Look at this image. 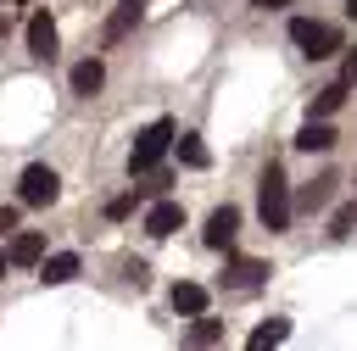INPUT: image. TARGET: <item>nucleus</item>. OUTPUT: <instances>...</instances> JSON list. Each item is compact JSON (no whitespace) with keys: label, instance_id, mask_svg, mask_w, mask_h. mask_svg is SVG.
<instances>
[{"label":"nucleus","instance_id":"9","mask_svg":"<svg viewBox=\"0 0 357 351\" xmlns=\"http://www.w3.org/2000/svg\"><path fill=\"white\" fill-rule=\"evenodd\" d=\"M139 17H145V0H123L112 17H106V45H117V39H128L134 28H139Z\"/></svg>","mask_w":357,"mask_h":351},{"label":"nucleus","instance_id":"19","mask_svg":"<svg viewBox=\"0 0 357 351\" xmlns=\"http://www.w3.org/2000/svg\"><path fill=\"white\" fill-rule=\"evenodd\" d=\"M173 145H178V162H184V167H206V162H212L206 145H201V134H178Z\"/></svg>","mask_w":357,"mask_h":351},{"label":"nucleus","instance_id":"11","mask_svg":"<svg viewBox=\"0 0 357 351\" xmlns=\"http://www.w3.org/2000/svg\"><path fill=\"white\" fill-rule=\"evenodd\" d=\"M284 340H290V318H268V323H257V329H251L245 351H279Z\"/></svg>","mask_w":357,"mask_h":351},{"label":"nucleus","instance_id":"12","mask_svg":"<svg viewBox=\"0 0 357 351\" xmlns=\"http://www.w3.org/2000/svg\"><path fill=\"white\" fill-rule=\"evenodd\" d=\"M329 145H335V128L324 117H307L301 134H296V150H329Z\"/></svg>","mask_w":357,"mask_h":351},{"label":"nucleus","instance_id":"6","mask_svg":"<svg viewBox=\"0 0 357 351\" xmlns=\"http://www.w3.org/2000/svg\"><path fill=\"white\" fill-rule=\"evenodd\" d=\"M173 228H184V206H178V201H156V206L145 212V234H151V240H167Z\"/></svg>","mask_w":357,"mask_h":351},{"label":"nucleus","instance_id":"27","mask_svg":"<svg viewBox=\"0 0 357 351\" xmlns=\"http://www.w3.org/2000/svg\"><path fill=\"white\" fill-rule=\"evenodd\" d=\"M346 17H357V0H346Z\"/></svg>","mask_w":357,"mask_h":351},{"label":"nucleus","instance_id":"20","mask_svg":"<svg viewBox=\"0 0 357 351\" xmlns=\"http://www.w3.org/2000/svg\"><path fill=\"white\" fill-rule=\"evenodd\" d=\"M351 228H357V201H346V206L335 212V223H329V234H335V240H346Z\"/></svg>","mask_w":357,"mask_h":351},{"label":"nucleus","instance_id":"26","mask_svg":"<svg viewBox=\"0 0 357 351\" xmlns=\"http://www.w3.org/2000/svg\"><path fill=\"white\" fill-rule=\"evenodd\" d=\"M6 28H11V17H6V11H0V33H6Z\"/></svg>","mask_w":357,"mask_h":351},{"label":"nucleus","instance_id":"25","mask_svg":"<svg viewBox=\"0 0 357 351\" xmlns=\"http://www.w3.org/2000/svg\"><path fill=\"white\" fill-rule=\"evenodd\" d=\"M6 267H11V256H6V251H0V279H6Z\"/></svg>","mask_w":357,"mask_h":351},{"label":"nucleus","instance_id":"21","mask_svg":"<svg viewBox=\"0 0 357 351\" xmlns=\"http://www.w3.org/2000/svg\"><path fill=\"white\" fill-rule=\"evenodd\" d=\"M128 212H134V195H112L106 201V217H128Z\"/></svg>","mask_w":357,"mask_h":351},{"label":"nucleus","instance_id":"4","mask_svg":"<svg viewBox=\"0 0 357 351\" xmlns=\"http://www.w3.org/2000/svg\"><path fill=\"white\" fill-rule=\"evenodd\" d=\"M17 195H22L28 206H56V195H61V178H56V167H45V162L22 167V178H17Z\"/></svg>","mask_w":357,"mask_h":351},{"label":"nucleus","instance_id":"28","mask_svg":"<svg viewBox=\"0 0 357 351\" xmlns=\"http://www.w3.org/2000/svg\"><path fill=\"white\" fill-rule=\"evenodd\" d=\"M0 6H11V0H0ZM17 6H22V0H17Z\"/></svg>","mask_w":357,"mask_h":351},{"label":"nucleus","instance_id":"17","mask_svg":"<svg viewBox=\"0 0 357 351\" xmlns=\"http://www.w3.org/2000/svg\"><path fill=\"white\" fill-rule=\"evenodd\" d=\"M100 84H106V67H100V61H95V56H89V61H78V67H73V95H95V89H100Z\"/></svg>","mask_w":357,"mask_h":351},{"label":"nucleus","instance_id":"22","mask_svg":"<svg viewBox=\"0 0 357 351\" xmlns=\"http://www.w3.org/2000/svg\"><path fill=\"white\" fill-rule=\"evenodd\" d=\"M340 78H346V84H357V50H346V61H340Z\"/></svg>","mask_w":357,"mask_h":351},{"label":"nucleus","instance_id":"18","mask_svg":"<svg viewBox=\"0 0 357 351\" xmlns=\"http://www.w3.org/2000/svg\"><path fill=\"white\" fill-rule=\"evenodd\" d=\"M218 340H223V318H206V312H201V318L190 323V345L201 351V345H218Z\"/></svg>","mask_w":357,"mask_h":351},{"label":"nucleus","instance_id":"8","mask_svg":"<svg viewBox=\"0 0 357 351\" xmlns=\"http://www.w3.org/2000/svg\"><path fill=\"white\" fill-rule=\"evenodd\" d=\"M268 279V262H257V256H234L229 262V273H223V284L229 290H257Z\"/></svg>","mask_w":357,"mask_h":351},{"label":"nucleus","instance_id":"13","mask_svg":"<svg viewBox=\"0 0 357 351\" xmlns=\"http://www.w3.org/2000/svg\"><path fill=\"white\" fill-rule=\"evenodd\" d=\"M335 184H340L335 173H318V178H312V184H307V189L296 195V206H301V212H318V206H329V195H335Z\"/></svg>","mask_w":357,"mask_h":351},{"label":"nucleus","instance_id":"16","mask_svg":"<svg viewBox=\"0 0 357 351\" xmlns=\"http://www.w3.org/2000/svg\"><path fill=\"white\" fill-rule=\"evenodd\" d=\"M346 89H351L346 78H335V84H324V89L312 95V117H335V111L346 106Z\"/></svg>","mask_w":357,"mask_h":351},{"label":"nucleus","instance_id":"15","mask_svg":"<svg viewBox=\"0 0 357 351\" xmlns=\"http://www.w3.org/2000/svg\"><path fill=\"white\" fill-rule=\"evenodd\" d=\"M167 301H173V312H184V318H201V312H206V290H201V284H190V279H184V284H173V295H167Z\"/></svg>","mask_w":357,"mask_h":351},{"label":"nucleus","instance_id":"3","mask_svg":"<svg viewBox=\"0 0 357 351\" xmlns=\"http://www.w3.org/2000/svg\"><path fill=\"white\" fill-rule=\"evenodd\" d=\"M290 39H296L301 56H312V61H324V56L340 50V33H335L329 22H312V17H296V22H290Z\"/></svg>","mask_w":357,"mask_h":351},{"label":"nucleus","instance_id":"10","mask_svg":"<svg viewBox=\"0 0 357 351\" xmlns=\"http://www.w3.org/2000/svg\"><path fill=\"white\" fill-rule=\"evenodd\" d=\"M6 256H11V267H39V262H45V240H39L33 228H28V234H11Z\"/></svg>","mask_w":357,"mask_h":351},{"label":"nucleus","instance_id":"2","mask_svg":"<svg viewBox=\"0 0 357 351\" xmlns=\"http://www.w3.org/2000/svg\"><path fill=\"white\" fill-rule=\"evenodd\" d=\"M178 139V128H173V117H156V123H145L139 134H134V150H128V173H151L162 156H167V145Z\"/></svg>","mask_w":357,"mask_h":351},{"label":"nucleus","instance_id":"24","mask_svg":"<svg viewBox=\"0 0 357 351\" xmlns=\"http://www.w3.org/2000/svg\"><path fill=\"white\" fill-rule=\"evenodd\" d=\"M251 6H262V11H273V6H284V0H251Z\"/></svg>","mask_w":357,"mask_h":351},{"label":"nucleus","instance_id":"7","mask_svg":"<svg viewBox=\"0 0 357 351\" xmlns=\"http://www.w3.org/2000/svg\"><path fill=\"white\" fill-rule=\"evenodd\" d=\"M28 50H33L39 61L56 56V22H50V11H33V17H28Z\"/></svg>","mask_w":357,"mask_h":351},{"label":"nucleus","instance_id":"14","mask_svg":"<svg viewBox=\"0 0 357 351\" xmlns=\"http://www.w3.org/2000/svg\"><path fill=\"white\" fill-rule=\"evenodd\" d=\"M73 273H78V256H73V251H56V256L39 262V284H67Z\"/></svg>","mask_w":357,"mask_h":351},{"label":"nucleus","instance_id":"1","mask_svg":"<svg viewBox=\"0 0 357 351\" xmlns=\"http://www.w3.org/2000/svg\"><path fill=\"white\" fill-rule=\"evenodd\" d=\"M257 212H262V228H268V234H284V228H290L296 201H290V178H284V167H279V162H268V167H262V184H257Z\"/></svg>","mask_w":357,"mask_h":351},{"label":"nucleus","instance_id":"5","mask_svg":"<svg viewBox=\"0 0 357 351\" xmlns=\"http://www.w3.org/2000/svg\"><path fill=\"white\" fill-rule=\"evenodd\" d=\"M234 228H240V212H234V206H218V212L206 217L201 240H206L212 251H229V245H234Z\"/></svg>","mask_w":357,"mask_h":351},{"label":"nucleus","instance_id":"23","mask_svg":"<svg viewBox=\"0 0 357 351\" xmlns=\"http://www.w3.org/2000/svg\"><path fill=\"white\" fill-rule=\"evenodd\" d=\"M11 228H17V212H11V206H0V234H11Z\"/></svg>","mask_w":357,"mask_h":351}]
</instances>
